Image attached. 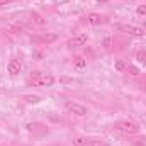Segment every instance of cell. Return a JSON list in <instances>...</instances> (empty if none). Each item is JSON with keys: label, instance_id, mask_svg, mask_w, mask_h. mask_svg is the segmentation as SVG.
I'll list each match as a JSON object with an SVG mask.
<instances>
[{"label": "cell", "instance_id": "cell-4", "mask_svg": "<svg viewBox=\"0 0 146 146\" xmlns=\"http://www.w3.org/2000/svg\"><path fill=\"white\" fill-rule=\"evenodd\" d=\"M117 29H121V31H124L127 34H133V36H143L145 34V29L143 27L131 26V24H127V26H117Z\"/></svg>", "mask_w": 146, "mask_h": 146}, {"label": "cell", "instance_id": "cell-15", "mask_svg": "<svg viewBox=\"0 0 146 146\" xmlns=\"http://www.w3.org/2000/svg\"><path fill=\"white\" fill-rule=\"evenodd\" d=\"M136 12H138L139 15H146V5H141V7H138V9H136Z\"/></svg>", "mask_w": 146, "mask_h": 146}, {"label": "cell", "instance_id": "cell-10", "mask_svg": "<svg viewBox=\"0 0 146 146\" xmlns=\"http://www.w3.org/2000/svg\"><path fill=\"white\" fill-rule=\"evenodd\" d=\"M75 66L76 68H85L87 66V60H83V58H75Z\"/></svg>", "mask_w": 146, "mask_h": 146}, {"label": "cell", "instance_id": "cell-1", "mask_svg": "<svg viewBox=\"0 0 146 146\" xmlns=\"http://www.w3.org/2000/svg\"><path fill=\"white\" fill-rule=\"evenodd\" d=\"M31 82H33V85H36V87H51V85H54V76L53 75H49V73H44V72H34L31 75Z\"/></svg>", "mask_w": 146, "mask_h": 146}, {"label": "cell", "instance_id": "cell-9", "mask_svg": "<svg viewBox=\"0 0 146 146\" xmlns=\"http://www.w3.org/2000/svg\"><path fill=\"white\" fill-rule=\"evenodd\" d=\"M87 143H88V139H87L85 136H76V138L73 139V145L75 146H87Z\"/></svg>", "mask_w": 146, "mask_h": 146}, {"label": "cell", "instance_id": "cell-6", "mask_svg": "<svg viewBox=\"0 0 146 146\" xmlns=\"http://www.w3.org/2000/svg\"><path fill=\"white\" fill-rule=\"evenodd\" d=\"M7 70H9V73H10V75H17V73H21L22 66H21V63H19L17 60H12V61H9Z\"/></svg>", "mask_w": 146, "mask_h": 146}, {"label": "cell", "instance_id": "cell-12", "mask_svg": "<svg viewBox=\"0 0 146 146\" xmlns=\"http://www.w3.org/2000/svg\"><path fill=\"white\" fill-rule=\"evenodd\" d=\"M26 100H27L29 104H37V102H41V97H37V95H27Z\"/></svg>", "mask_w": 146, "mask_h": 146}, {"label": "cell", "instance_id": "cell-16", "mask_svg": "<svg viewBox=\"0 0 146 146\" xmlns=\"http://www.w3.org/2000/svg\"><path fill=\"white\" fill-rule=\"evenodd\" d=\"M7 2H10V0H0V5H3V3H7Z\"/></svg>", "mask_w": 146, "mask_h": 146}, {"label": "cell", "instance_id": "cell-2", "mask_svg": "<svg viewBox=\"0 0 146 146\" xmlns=\"http://www.w3.org/2000/svg\"><path fill=\"white\" fill-rule=\"evenodd\" d=\"M114 129L122 134H136L138 133V126L131 121H117V122H114Z\"/></svg>", "mask_w": 146, "mask_h": 146}, {"label": "cell", "instance_id": "cell-17", "mask_svg": "<svg viewBox=\"0 0 146 146\" xmlns=\"http://www.w3.org/2000/svg\"><path fill=\"white\" fill-rule=\"evenodd\" d=\"M145 27H146V24H145Z\"/></svg>", "mask_w": 146, "mask_h": 146}, {"label": "cell", "instance_id": "cell-13", "mask_svg": "<svg viewBox=\"0 0 146 146\" xmlns=\"http://www.w3.org/2000/svg\"><path fill=\"white\" fill-rule=\"evenodd\" d=\"M87 146H107L104 141H88Z\"/></svg>", "mask_w": 146, "mask_h": 146}, {"label": "cell", "instance_id": "cell-3", "mask_svg": "<svg viewBox=\"0 0 146 146\" xmlns=\"http://www.w3.org/2000/svg\"><path fill=\"white\" fill-rule=\"evenodd\" d=\"M65 107H66V110H68L70 114L80 115V117H83V115H87V114H88V109H87L85 106L78 104V102H66V104H65Z\"/></svg>", "mask_w": 146, "mask_h": 146}, {"label": "cell", "instance_id": "cell-14", "mask_svg": "<svg viewBox=\"0 0 146 146\" xmlns=\"http://www.w3.org/2000/svg\"><path fill=\"white\" fill-rule=\"evenodd\" d=\"M115 70H117V72H122V70H124V63H122L121 60L115 61Z\"/></svg>", "mask_w": 146, "mask_h": 146}, {"label": "cell", "instance_id": "cell-7", "mask_svg": "<svg viewBox=\"0 0 146 146\" xmlns=\"http://www.w3.org/2000/svg\"><path fill=\"white\" fill-rule=\"evenodd\" d=\"M87 21H88L90 24H94V26H99V24L102 22V17H100L99 14H90V15L87 17Z\"/></svg>", "mask_w": 146, "mask_h": 146}, {"label": "cell", "instance_id": "cell-8", "mask_svg": "<svg viewBox=\"0 0 146 146\" xmlns=\"http://www.w3.org/2000/svg\"><path fill=\"white\" fill-rule=\"evenodd\" d=\"M56 36L54 34H48V36H41V37H34V41L36 42H51V41H54Z\"/></svg>", "mask_w": 146, "mask_h": 146}, {"label": "cell", "instance_id": "cell-11", "mask_svg": "<svg viewBox=\"0 0 146 146\" xmlns=\"http://www.w3.org/2000/svg\"><path fill=\"white\" fill-rule=\"evenodd\" d=\"M136 60H138L141 65H146V53L145 51H138V53H136Z\"/></svg>", "mask_w": 146, "mask_h": 146}, {"label": "cell", "instance_id": "cell-5", "mask_svg": "<svg viewBox=\"0 0 146 146\" xmlns=\"http://www.w3.org/2000/svg\"><path fill=\"white\" fill-rule=\"evenodd\" d=\"M87 41H88L87 34H76V36H73L66 44H68V48H80V46H83Z\"/></svg>", "mask_w": 146, "mask_h": 146}]
</instances>
